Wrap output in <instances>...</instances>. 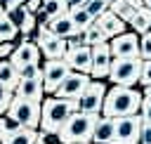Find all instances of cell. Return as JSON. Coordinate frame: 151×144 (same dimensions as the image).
<instances>
[{
    "label": "cell",
    "instance_id": "4",
    "mask_svg": "<svg viewBox=\"0 0 151 144\" xmlns=\"http://www.w3.org/2000/svg\"><path fill=\"white\" fill-rule=\"evenodd\" d=\"M142 64H144L142 57H113L111 71H109V80L113 85L134 87V85H139Z\"/></svg>",
    "mask_w": 151,
    "mask_h": 144
},
{
    "label": "cell",
    "instance_id": "15",
    "mask_svg": "<svg viewBox=\"0 0 151 144\" xmlns=\"http://www.w3.org/2000/svg\"><path fill=\"white\" fill-rule=\"evenodd\" d=\"M64 61L76 73H90L92 71V47L83 45V47H76V50H66Z\"/></svg>",
    "mask_w": 151,
    "mask_h": 144
},
{
    "label": "cell",
    "instance_id": "44",
    "mask_svg": "<svg viewBox=\"0 0 151 144\" xmlns=\"http://www.w3.org/2000/svg\"><path fill=\"white\" fill-rule=\"evenodd\" d=\"M2 12H5V9H2V2H0V14H2Z\"/></svg>",
    "mask_w": 151,
    "mask_h": 144
},
{
    "label": "cell",
    "instance_id": "23",
    "mask_svg": "<svg viewBox=\"0 0 151 144\" xmlns=\"http://www.w3.org/2000/svg\"><path fill=\"white\" fill-rule=\"evenodd\" d=\"M19 38V28L12 24V19L2 12L0 14V42H14Z\"/></svg>",
    "mask_w": 151,
    "mask_h": 144
},
{
    "label": "cell",
    "instance_id": "10",
    "mask_svg": "<svg viewBox=\"0 0 151 144\" xmlns=\"http://www.w3.org/2000/svg\"><path fill=\"white\" fill-rule=\"evenodd\" d=\"M40 59H42V54H40V47L35 45V40H21L17 47H14V52H12V57H9V61L19 68V73L24 71V68H28V66H40Z\"/></svg>",
    "mask_w": 151,
    "mask_h": 144
},
{
    "label": "cell",
    "instance_id": "40",
    "mask_svg": "<svg viewBox=\"0 0 151 144\" xmlns=\"http://www.w3.org/2000/svg\"><path fill=\"white\" fill-rule=\"evenodd\" d=\"M40 7H42V0H26V9H28V12H33V14H35Z\"/></svg>",
    "mask_w": 151,
    "mask_h": 144
},
{
    "label": "cell",
    "instance_id": "17",
    "mask_svg": "<svg viewBox=\"0 0 151 144\" xmlns=\"http://www.w3.org/2000/svg\"><path fill=\"white\" fill-rule=\"evenodd\" d=\"M113 142H116V120L109 116H99L92 135V144H113Z\"/></svg>",
    "mask_w": 151,
    "mask_h": 144
},
{
    "label": "cell",
    "instance_id": "24",
    "mask_svg": "<svg viewBox=\"0 0 151 144\" xmlns=\"http://www.w3.org/2000/svg\"><path fill=\"white\" fill-rule=\"evenodd\" d=\"M19 127H21V125H19L12 116L2 113V116H0V144H5V142H7V139H9Z\"/></svg>",
    "mask_w": 151,
    "mask_h": 144
},
{
    "label": "cell",
    "instance_id": "16",
    "mask_svg": "<svg viewBox=\"0 0 151 144\" xmlns=\"http://www.w3.org/2000/svg\"><path fill=\"white\" fill-rule=\"evenodd\" d=\"M94 24L104 31V35L111 40V38H116V35H120V33H125L127 31V24L120 19V17H116L111 9H106L104 14H99L97 19H94Z\"/></svg>",
    "mask_w": 151,
    "mask_h": 144
},
{
    "label": "cell",
    "instance_id": "33",
    "mask_svg": "<svg viewBox=\"0 0 151 144\" xmlns=\"http://www.w3.org/2000/svg\"><path fill=\"white\" fill-rule=\"evenodd\" d=\"M26 12H28V9H26V5H21V7H17V9H12V12H5V14H7V17L12 19V24L19 28V26H21V21H24V17H26Z\"/></svg>",
    "mask_w": 151,
    "mask_h": 144
},
{
    "label": "cell",
    "instance_id": "14",
    "mask_svg": "<svg viewBox=\"0 0 151 144\" xmlns=\"http://www.w3.org/2000/svg\"><path fill=\"white\" fill-rule=\"evenodd\" d=\"M113 57H139V35L134 31H125L109 40Z\"/></svg>",
    "mask_w": 151,
    "mask_h": 144
},
{
    "label": "cell",
    "instance_id": "43",
    "mask_svg": "<svg viewBox=\"0 0 151 144\" xmlns=\"http://www.w3.org/2000/svg\"><path fill=\"white\" fill-rule=\"evenodd\" d=\"M146 7H149V9H151V0H146Z\"/></svg>",
    "mask_w": 151,
    "mask_h": 144
},
{
    "label": "cell",
    "instance_id": "32",
    "mask_svg": "<svg viewBox=\"0 0 151 144\" xmlns=\"http://www.w3.org/2000/svg\"><path fill=\"white\" fill-rule=\"evenodd\" d=\"M83 45H87L85 42V31H78V33H73L71 38H66V50H76V47H83ZM90 47V45H87Z\"/></svg>",
    "mask_w": 151,
    "mask_h": 144
},
{
    "label": "cell",
    "instance_id": "35",
    "mask_svg": "<svg viewBox=\"0 0 151 144\" xmlns=\"http://www.w3.org/2000/svg\"><path fill=\"white\" fill-rule=\"evenodd\" d=\"M139 144H151V123L142 120V132H139Z\"/></svg>",
    "mask_w": 151,
    "mask_h": 144
},
{
    "label": "cell",
    "instance_id": "5",
    "mask_svg": "<svg viewBox=\"0 0 151 144\" xmlns=\"http://www.w3.org/2000/svg\"><path fill=\"white\" fill-rule=\"evenodd\" d=\"M40 104L42 102H33V99H26V97L14 94L12 97V104L7 109V116H12L21 127L38 130L40 127Z\"/></svg>",
    "mask_w": 151,
    "mask_h": 144
},
{
    "label": "cell",
    "instance_id": "22",
    "mask_svg": "<svg viewBox=\"0 0 151 144\" xmlns=\"http://www.w3.org/2000/svg\"><path fill=\"white\" fill-rule=\"evenodd\" d=\"M109 9H111L116 17H120L127 26H130V21H132V19H134V14H137V9H134L127 0H113V2L109 5Z\"/></svg>",
    "mask_w": 151,
    "mask_h": 144
},
{
    "label": "cell",
    "instance_id": "29",
    "mask_svg": "<svg viewBox=\"0 0 151 144\" xmlns=\"http://www.w3.org/2000/svg\"><path fill=\"white\" fill-rule=\"evenodd\" d=\"M85 9H87V12H90V14L97 19L99 14H104V12L109 9V2H106V0H87Z\"/></svg>",
    "mask_w": 151,
    "mask_h": 144
},
{
    "label": "cell",
    "instance_id": "9",
    "mask_svg": "<svg viewBox=\"0 0 151 144\" xmlns=\"http://www.w3.org/2000/svg\"><path fill=\"white\" fill-rule=\"evenodd\" d=\"M71 73L68 64L64 59H45L42 61V85H45V94H54L57 87L64 83V78Z\"/></svg>",
    "mask_w": 151,
    "mask_h": 144
},
{
    "label": "cell",
    "instance_id": "11",
    "mask_svg": "<svg viewBox=\"0 0 151 144\" xmlns=\"http://www.w3.org/2000/svg\"><path fill=\"white\" fill-rule=\"evenodd\" d=\"M116 120V142L113 144H139V132H142V116H123L113 118Z\"/></svg>",
    "mask_w": 151,
    "mask_h": 144
},
{
    "label": "cell",
    "instance_id": "36",
    "mask_svg": "<svg viewBox=\"0 0 151 144\" xmlns=\"http://www.w3.org/2000/svg\"><path fill=\"white\" fill-rule=\"evenodd\" d=\"M139 116H142V120H144V123H151V99H142Z\"/></svg>",
    "mask_w": 151,
    "mask_h": 144
},
{
    "label": "cell",
    "instance_id": "12",
    "mask_svg": "<svg viewBox=\"0 0 151 144\" xmlns=\"http://www.w3.org/2000/svg\"><path fill=\"white\" fill-rule=\"evenodd\" d=\"M90 83H92L90 73H76V71H71L64 78V83L57 87L54 97H61V99H80V94L85 92V87Z\"/></svg>",
    "mask_w": 151,
    "mask_h": 144
},
{
    "label": "cell",
    "instance_id": "2",
    "mask_svg": "<svg viewBox=\"0 0 151 144\" xmlns=\"http://www.w3.org/2000/svg\"><path fill=\"white\" fill-rule=\"evenodd\" d=\"M80 111L78 99H61V97H45L40 104V127L38 130H61V125L76 113Z\"/></svg>",
    "mask_w": 151,
    "mask_h": 144
},
{
    "label": "cell",
    "instance_id": "28",
    "mask_svg": "<svg viewBox=\"0 0 151 144\" xmlns=\"http://www.w3.org/2000/svg\"><path fill=\"white\" fill-rule=\"evenodd\" d=\"M35 144H61V137L57 130H38Z\"/></svg>",
    "mask_w": 151,
    "mask_h": 144
},
{
    "label": "cell",
    "instance_id": "13",
    "mask_svg": "<svg viewBox=\"0 0 151 144\" xmlns=\"http://www.w3.org/2000/svg\"><path fill=\"white\" fill-rule=\"evenodd\" d=\"M111 61H113V54H111L109 42L94 45V47H92V71H90V78H92V80H104V78H109Z\"/></svg>",
    "mask_w": 151,
    "mask_h": 144
},
{
    "label": "cell",
    "instance_id": "3",
    "mask_svg": "<svg viewBox=\"0 0 151 144\" xmlns=\"http://www.w3.org/2000/svg\"><path fill=\"white\" fill-rule=\"evenodd\" d=\"M97 120H99L97 113H83V111H76V113L61 125V130H59L61 144H83V142H92Z\"/></svg>",
    "mask_w": 151,
    "mask_h": 144
},
{
    "label": "cell",
    "instance_id": "6",
    "mask_svg": "<svg viewBox=\"0 0 151 144\" xmlns=\"http://www.w3.org/2000/svg\"><path fill=\"white\" fill-rule=\"evenodd\" d=\"M14 94L33 99V102H42L45 99V85H42V64L40 66H28L21 71V80L14 90Z\"/></svg>",
    "mask_w": 151,
    "mask_h": 144
},
{
    "label": "cell",
    "instance_id": "26",
    "mask_svg": "<svg viewBox=\"0 0 151 144\" xmlns=\"http://www.w3.org/2000/svg\"><path fill=\"white\" fill-rule=\"evenodd\" d=\"M68 14H71V19H73V24H76L78 31H85V28H90V26L94 24V17H92L85 7H80V9H76V12H68Z\"/></svg>",
    "mask_w": 151,
    "mask_h": 144
},
{
    "label": "cell",
    "instance_id": "39",
    "mask_svg": "<svg viewBox=\"0 0 151 144\" xmlns=\"http://www.w3.org/2000/svg\"><path fill=\"white\" fill-rule=\"evenodd\" d=\"M21 5H26V0H5V2H2V9H5V12H12V9L21 7Z\"/></svg>",
    "mask_w": 151,
    "mask_h": 144
},
{
    "label": "cell",
    "instance_id": "27",
    "mask_svg": "<svg viewBox=\"0 0 151 144\" xmlns=\"http://www.w3.org/2000/svg\"><path fill=\"white\" fill-rule=\"evenodd\" d=\"M85 42L90 45V47H94V45H101V42H109V38L104 35V31L97 26V24H92L90 28H85Z\"/></svg>",
    "mask_w": 151,
    "mask_h": 144
},
{
    "label": "cell",
    "instance_id": "21",
    "mask_svg": "<svg viewBox=\"0 0 151 144\" xmlns=\"http://www.w3.org/2000/svg\"><path fill=\"white\" fill-rule=\"evenodd\" d=\"M130 26H132V31L137 33V35H144V33H149V28H151V9L144 5V7H139L137 9V14H134V19L130 21Z\"/></svg>",
    "mask_w": 151,
    "mask_h": 144
},
{
    "label": "cell",
    "instance_id": "41",
    "mask_svg": "<svg viewBox=\"0 0 151 144\" xmlns=\"http://www.w3.org/2000/svg\"><path fill=\"white\" fill-rule=\"evenodd\" d=\"M127 2H130V5L134 7V9H139V7H144V5H146L144 0H127Z\"/></svg>",
    "mask_w": 151,
    "mask_h": 144
},
{
    "label": "cell",
    "instance_id": "7",
    "mask_svg": "<svg viewBox=\"0 0 151 144\" xmlns=\"http://www.w3.org/2000/svg\"><path fill=\"white\" fill-rule=\"evenodd\" d=\"M35 45L40 47V54L45 59H64L66 54V40L54 35L47 24H40L38 21V31H35Z\"/></svg>",
    "mask_w": 151,
    "mask_h": 144
},
{
    "label": "cell",
    "instance_id": "18",
    "mask_svg": "<svg viewBox=\"0 0 151 144\" xmlns=\"http://www.w3.org/2000/svg\"><path fill=\"white\" fill-rule=\"evenodd\" d=\"M47 28L54 33V35H59V38H71L73 33H78V28H76V24H73V19H71V14L66 12V14H61V17H54L52 21H47Z\"/></svg>",
    "mask_w": 151,
    "mask_h": 144
},
{
    "label": "cell",
    "instance_id": "47",
    "mask_svg": "<svg viewBox=\"0 0 151 144\" xmlns=\"http://www.w3.org/2000/svg\"><path fill=\"white\" fill-rule=\"evenodd\" d=\"M149 31H151V28H149Z\"/></svg>",
    "mask_w": 151,
    "mask_h": 144
},
{
    "label": "cell",
    "instance_id": "46",
    "mask_svg": "<svg viewBox=\"0 0 151 144\" xmlns=\"http://www.w3.org/2000/svg\"><path fill=\"white\" fill-rule=\"evenodd\" d=\"M83 144H92V142H83Z\"/></svg>",
    "mask_w": 151,
    "mask_h": 144
},
{
    "label": "cell",
    "instance_id": "25",
    "mask_svg": "<svg viewBox=\"0 0 151 144\" xmlns=\"http://www.w3.org/2000/svg\"><path fill=\"white\" fill-rule=\"evenodd\" d=\"M35 137H38V130H31V127H19L5 144H35Z\"/></svg>",
    "mask_w": 151,
    "mask_h": 144
},
{
    "label": "cell",
    "instance_id": "42",
    "mask_svg": "<svg viewBox=\"0 0 151 144\" xmlns=\"http://www.w3.org/2000/svg\"><path fill=\"white\" fill-rule=\"evenodd\" d=\"M142 94H144V99H151V85L149 87H142Z\"/></svg>",
    "mask_w": 151,
    "mask_h": 144
},
{
    "label": "cell",
    "instance_id": "48",
    "mask_svg": "<svg viewBox=\"0 0 151 144\" xmlns=\"http://www.w3.org/2000/svg\"><path fill=\"white\" fill-rule=\"evenodd\" d=\"M144 2H146V0H144Z\"/></svg>",
    "mask_w": 151,
    "mask_h": 144
},
{
    "label": "cell",
    "instance_id": "30",
    "mask_svg": "<svg viewBox=\"0 0 151 144\" xmlns=\"http://www.w3.org/2000/svg\"><path fill=\"white\" fill-rule=\"evenodd\" d=\"M139 57L144 61L151 59V31L144 33V35H139Z\"/></svg>",
    "mask_w": 151,
    "mask_h": 144
},
{
    "label": "cell",
    "instance_id": "20",
    "mask_svg": "<svg viewBox=\"0 0 151 144\" xmlns=\"http://www.w3.org/2000/svg\"><path fill=\"white\" fill-rule=\"evenodd\" d=\"M19 80H21V73H19V68L9 61V59H0V85H5L7 90H17V85H19Z\"/></svg>",
    "mask_w": 151,
    "mask_h": 144
},
{
    "label": "cell",
    "instance_id": "38",
    "mask_svg": "<svg viewBox=\"0 0 151 144\" xmlns=\"http://www.w3.org/2000/svg\"><path fill=\"white\" fill-rule=\"evenodd\" d=\"M64 2H66V12H76L87 5V0H64Z\"/></svg>",
    "mask_w": 151,
    "mask_h": 144
},
{
    "label": "cell",
    "instance_id": "1",
    "mask_svg": "<svg viewBox=\"0 0 151 144\" xmlns=\"http://www.w3.org/2000/svg\"><path fill=\"white\" fill-rule=\"evenodd\" d=\"M142 90L134 87H123V85H113L106 90V99L101 106V116L109 118H123V116H134L142 109Z\"/></svg>",
    "mask_w": 151,
    "mask_h": 144
},
{
    "label": "cell",
    "instance_id": "37",
    "mask_svg": "<svg viewBox=\"0 0 151 144\" xmlns=\"http://www.w3.org/2000/svg\"><path fill=\"white\" fill-rule=\"evenodd\" d=\"M14 42H0V59H9L12 52H14Z\"/></svg>",
    "mask_w": 151,
    "mask_h": 144
},
{
    "label": "cell",
    "instance_id": "34",
    "mask_svg": "<svg viewBox=\"0 0 151 144\" xmlns=\"http://www.w3.org/2000/svg\"><path fill=\"white\" fill-rule=\"evenodd\" d=\"M139 85H142V87H149V85H151V59L142 64V76H139Z\"/></svg>",
    "mask_w": 151,
    "mask_h": 144
},
{
    "label": "cell",
    "instance_id": "45",
    "mask_svg": "<svg viewBox=\"0 0 151 144\" xmlns=\"http://www.w3.org/2000/svg\"><path fill=\"white\" fill-rule=\"evenodd\" d=\"M106 2H109V5H111V2H113V0H106Z\"/></svg>",
    "mask_w": 151,
    "mask_h": 144
},
{
    "label": "cell",
    "instance_id": "19",
    "mask_svg": "<svg viewBox=\"0 0 151 144\" xmlns=\"http://www.w3.org/2000/svg\"><path fill=\"white\" fill-rule=\"evenodd\" d=\"M61 14H66V2L64 0H42V7L35 12L40 24H47L54 17H61Z\"/></svg>",
    "mask_w": 151,
    "mask_h": 144
},
{
    "label": "cell",
    "instance_id": "8",
    "mask_svg": "<svg viewBox=\"0 0 151 144\" xmlns=\"http://www.w3.org/2000/svg\"><path fill=\"white\" fill-rule=\"evenodd\" d=\"M106 83L104 80H92L87 87H85V92L80 94V99H78V106H80V111L83 113H97V116H101V106H104V99H106Z\"/></svg>",
    "mask_w": 151,
    "mask_h": 144
},
{
    "label": "cell",
    "instance_id": "31",
    "mask_svg": "<svg viewBox=\"0 0 151 144\" xmlns=\"http://www.w3.org/2000/svg\"><path fill=\"white\" fill-rule=\"evenodd\" d=\"M12 97H14V92L7 90L5 85H0V116L7 113V109H9V104H12Z\"/></svg>",
    "mask_w": 151,
    "mask_h": 144
}]
</instances>
